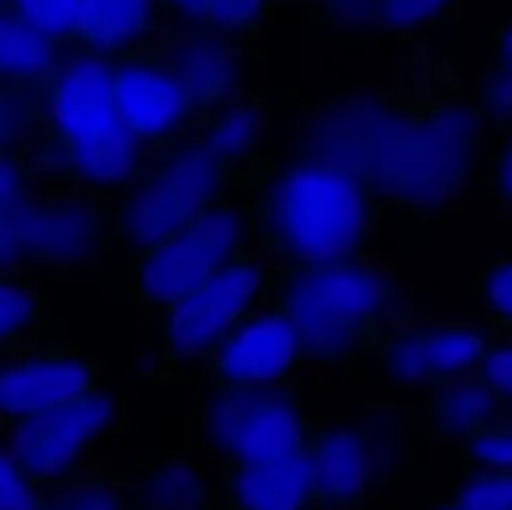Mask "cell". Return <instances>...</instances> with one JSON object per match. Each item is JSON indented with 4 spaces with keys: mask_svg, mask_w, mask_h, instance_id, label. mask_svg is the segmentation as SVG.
I'll return each mask as SVG.
<instances>
[{
    "mask_svg": "<svg viewBox=\"0 0 512 510\" xmlns=\"http://www.w3.org/2000/svg\"><path fill=\"white\" fill-rule=\"evenodd\" d=\"M490 133L458 65L425 38L403 43L395 83H338L300 98L290 123L295 158L350 170L420 225L463 210Z\"/></svg>",
    "mask_w": 512,
    "mask_h": 510,
    "instance_id": "6da1fadb",
    "label": "cell"
},
{
    "mask_svg": "<svg viewBox=\"0 0 512 510\" xmlns=\"http://www.w3.org/2000/svg\"><path fill=\"white\" fill-rule=\"evenodd\" d=\"M265 303L300 340L305 365L363 368L410 325V295L395 260L380 253L323 265H273Z\"/></svg>",
    "mask_w": 512,
    "mask_h": 510,
    "instance_id": "7a4b0ae2",
    "label": "cell"
},
{
    "mask_svg": "<svg viewBox=\"0 0 512 510\" xmlns=\"http://www.w3.org/2000/svg\"><path fill=\"white\" fill-rule=\"evenodd\" d=\"M390 218L365 180L320 160L295 158L248 195L250 243L283 268L375 253Z\"/></svg>",
    "mask_w": 512,
    "mask_h": 510,
    "instance_id": "3957f363",
    "label": "cell"
},
{
    "mask_svg": "<svg viewBox=\"0 0 512 510\" xmlns=\"http://www.w3.org/2000/svg\"><path fill=\"white\" fill-rule=\"evenodd\" d=\"M110 73V58L75 50L38 83L30 143L38 185L120 193L155 160L120 128Z\"/></svg>",
    "mask_w": 512,
    "mask_h": 510,
    "instance_id": "277c9868",
    "label": "cell"
},
{
    "mask_svg": "<svg viewBox=\"0 0 512 510\" xmlns=\"http://www.w3.org/2000/svg\"><path fill=\"white\" fill-rule=\"evenodd\" d=\"M253 190L193 130L120 190L113 210V245L130 258L193 223L210 205L248 198Z\"/></svg>",
    "mask_w": 512,
    "mask_h": 510,
    "instance_id": "5b68a950",
    "label": "cell"
},
{
    "mask_svg": "<svg viewBox=\"0 0 512 510\" xmlns=\"http://www.w3.org/2000/svg\"><path fill=\"white\" fill-rule=\"evenodd\" d=\"M250 248L248 198L220 200L185 228L130 255V298L145 323L158 328L170 310Z\"/></svg>",
    "mask_w": 512,
    "mask_h": 510,
    "instance_id": "8992f818",
    "label": "cell"
},
{
    "mask_svg": "<svg viewBox=\"0 0 512 510\" xmlns=\"http://www.w3.org/2000/svg\"><path fill=\"white\" fill-rule=\"evenodd\" d=\"M315 415L300 380L263 385H205L195 410V448L218 465L288 458L308 443Z\"/></svg>",
    "mask_w": 512,
    "mask_h": 510,
    "instance_id": "52a82bcc",
    "label": "cell"
},
{
    "mask_svg": "<svg viewBox=\"0 0 512 510\" xmlns=\"http://www.w3.org/2000/svg\"><path fill=\"white\" fill-rule=\"evenodd\" d=\"M270 273L273 263L250 248L170 310L158 325L160 343L148 378L153 383H173L185 370L200 368L225 335L263 308Z\"/></svg>",
    "mask_w": 512,
    "mask_h": 510,
    "instance_id": "ba28073f",
    "label": "cell"
},
{
    "mask_svg": "<svg viewBox=\"0 0 512 510\" xmlns=\"http://www.w3.org/2000/svg\"><path fill=\"white\" fill-rule=\"evenodd\" d=\"M118 193L88 188H43L10 213L25 273H75L90 268L113 245Z\"/></svg>",
    "mask_w": 512,
    "mask_h": 510,
    "instance_id": "9c48e42d",
    "label": "cell"
},
{
    "mask_svg": "<svg viewBox=\"0 0 512 510\" xmlns=\"http://www.w3.org/2000/svg\"><path fill=\"white\" fill-rule=\"evenodd\" d=\"M135 428L125 400L105 390L5 423L3 448L35 480L53 485L95 458L100 443Z\"/></svg>",
    "mask_w": 512,
    "mask_h": 510,
    "instance_id": "30bf717a",
    "label": "cell"
},
{
    "mask_svg": "<svg viewBox=\"0 0 512 510\" xmlns=\"http://www.w3.org/2000/svg\"><path fill=\"white\" fill-rule=\"evenodd\" d=\"M110 93L120 128L153 158L183 143L200 118L158 45L115 58Z\"/></svg>",
    "mask_w": 512,
    "mask_h": 510,
    "instance_id": "8fae6325",
    "label": "cell"
},
{
    "mask_svg": "<svg viewBox=\"0 0 512 510\" xmlns=\"http://www.w3.org/2000/svg\"><path fill=\"white\" fill-rule=\"evenodd\" d=\"M490 343L485 325H403L378 355V380L388 393L423 398L445 380L475 370Z\"/></svg>",
    "mask_w": 512,
    "mask_h": 510,
    "instance_id": "7c38bea8",
    "label": "cell"
},
{
    "mask_svg": "<svg viewBox=\"0 0 512 510\" xmlns=\"http://www.w3.org/2000/svg\"><path fill=\"white\" fill-rule=\"evenodd\" d=\"M98 355L68 343H38L0 363V420L60 408L103 390Z\"/></svg>",
    "mask_w": 512,
    "mask_h": 510,
    "instance_id": "4fadbf2b",
    "label": "cell"
},
{
    "mask_svg": "<svg viewBox=\"0 0 512 510\" xmlns=\"http://www.w3.org/2000/svg\"><path fill=\"white\" fill-rule=\"evenodd\" d=\"M303 365V350L293 325L265 303L210 350L200 363V373L210 388L263 385L295 378V370Z\"/></svg>",
    "mask_w": 512,
    "mask_h": 510,
    "instance_id": "5bb4252c",
    "label": "cell"
},
{
    "mask_svg": "<svg viewBox=\"0 0 512 510\" xmlns=\"http://www.w3.org/2000/svg\"><path fill=\"white\" fill-rule=\"evenodd\" d=\"M158 50L180 85L188 90L200 118L243 90L240 75L248 50L213 30L198 25L165 28Z\"/></svg>",
    "mask_w": 512,
    "mask_h": 510,
    "instance_id": "9a60e30c",
    "label": "cell"
},
{
    "mask_svg": "<svg viewBox=\"0 0 512 510\" xmlns=\"http://www.w3.org/2000/svg\"><path fill=\"white\" fill-rule=\"evenodd\" d=\"M313 510H363L370 495L373 455L350 420L318 418L308 435Z\"/></svg>",
    "mask_w": 512,
    "mask_h": 510,
    "instance_id": "2e32d148",
    "label": "cell"
},
{
    "mask_svg": "<svg viewBox=\"0 0 512 510\" xmlns=\"http://www.w3.org/2000/svg\"><path fill=\"white\" fill-rule=\"evenodd\" d=\"M273 103L263 90L243 88L225 105L195 123V135L255 190L275 173L268 143L273 133Z\"/></svg>",
    "mask_w": 512,
    "mask_h": 510,
    "instance_id": "e0dca14e",
    "label": "cell"
},
{
    "mask_svg": "<svg viewBox=\"0 0 512 510\" xmlns=\"http://www.w3.org/2000/svg\"><path fill=\"white\" fill-rule=\"evenodd\" d=\"M215 500L218 510H313L308 450L260 463L218 465Z\"/></svg>",
    "mask_w": 512,
    "mask_h": 510,
    "instance_id": "ac0fdd59",
    "label": "cell"
},
{
    "mask_svg": "<svg viewBox=\"0 0 512 510\" xmlns=\"http://www.w3.org/2000/svg\"><path fill=\"white\" fill-rule=\"evenodd\" d=\"M420 425L433 445H458L478 428L512 420L503 400L470 370L418 398Z\"/></svg>",
    "mask_w": 512,
    "mask_h": 510,
    "instance_id": "d6986e66",
    "label": "cell"
},
{
    "mask_svg": "<svg viewBox=\"0 0 512 510\" xmlns=\"http://www.w3.org/2000/svg\"><path fill=\"white\" fill-rule=\"evenodd\" d=\"M160 35L153 0H80L73 50L115 60L155 48Z\"/></svg>",
    "mask_w": 512,
    "mask_h": 510,
    "instance_id": "ffe728a7",
    "label": "cell"
},
{
    "mask_svg": "<svg viewBox=\"0 0 512 510\" xmlns=\"http://www.w3.org/2000/svg\"><path fill=\"white\" fill-rule=\"evenodd\" d=\"M133 473V510H218L215 478L193 450L140 458Z\"/></svg>",
    "mask_w": 512,
    "mask_h": 510,
    "instance_id": "44dd1931",
    "label": "cell"
},
{
    "mask_svg": "<svg viewBox=\"0 0 512 510\" xmlns=\"http://www.w3.org/2000/svg\"><path fill=\"white\" fill-rule=\"evenodd\" d=\"M50 315L48 290L33 273H0V363L43 343Z\"/></svg>",
    "mask_w": 512,
    "mask_h": 510,
    "instance_id": "7402d4cb",
    "label": "cell"
},
{
    "mask_svg": "<svg viewBox=\"0 0 512 510\" xmlns=\"http://www.w3.org/2000/svg\"><path fill=\"white\" fill-rule=\"evenodd\" d=\"M40 510H133V473L95 455L75 473L48 485Z\"/></svg>",
    "mask_w": 512,
    "mask_h": 510,
    "instance_id": "603a6c76",
    "label": "cell"
},
{
    "mask_svg": "<svg viewBox=\"0 0 512 510\" xmlns=\"http://www.w3.org/2000/svg\"><path fill=\"white\" fill-rule=\"evenodd\" d=\"M70 53L75 50L40 35L10 8H0V85H38Z\"/></svg>",
    "mask_w": 512,
    "mask_h": 510,
    "instance_id": "cb8c5ba5",
    "label": "cell"
},
{
    "mask_svg": "<svg viewBox=\"0 0 512 510\" xmlns=\"http://www.w3.org/2000/svg\"><path fill=\"white\" fill-rule=\"evenodd\" d=\"M475 98L483 105L493 133L512 130V13L490 33L488 63L480 73Z\"/></svg>",
    "mask_w": 512,
    "mask_h": 510,
    "instance_id": "d4e9b609",
    "label": "cell"
},
{
    "mask_svg": "<svg viewBox=\"0 0 512 510\" xmlns=\"http://www.w3.org/2000/svg\"><path fill=\"white\" fill-rule=\"evenodd\" d=\"M460 13L463 0H378V33L408 43L458 23Z\"/></svg>",
    "mask_w": 512,
    "mask_h": 510,
    "instance_id": "484cf974",
    "label": "cell"
},
{
    "mask_svg": "<svg viewBox=\"0 0 512 510\" xmlns=\"http://www.w3.org/2000/svg\"><path fill=\"white\" fill-rule=\"evenodd\" d=\"M275 13L278 10L268 0H205L193 25L253 50L263 40Z\"/></svg>",
    "mask_w": 512,
    "mask_h": 510,
    "instance_id": "4316f807",
    "label": "cell"
},
{
    "mask_svg": "<svg viewBox=\"0 0 512 510\" xmlns=\"http://www.w3.org/2000/svg\"><path fill=\"white\" fill-rule=\"evenodd\" d=\"M473 298L485 328L493 335L512 338V253L498 255L480 268Z\"/></svg>",
    "mask_w": 512,
    "mask_h": 510,
    "instance_id": "83f0119b",
    "label": "cell"
},
{
    "mask_svg": "<svg viewBox=\"0 0 512 510\" xmlns=\"http://www.w3.org/2000/svg\"><path fill=\"white\" fill-rule=\"evenodd\" d=\"M38 98V85H0V155L33 143Z\"/></svg>",
    "mask_w": 512,
    "mask_h": 510,
    "instance_id": "f1b7e54d",
    "label": "cell"
},
{
    "mask_svg": "<svg viewBox=\"0 0 512 510\" xmlns=\"http://www.w3.org/2000/svg\"><path fill=\"white\" fill-rule=\"evenodd\" d=\"M448 495L463 510H512V473L458 468Z\"/></svg>",
    "mask_w": 512,
    "mask_h": 510,
    "instance_id": "f546056e",
    "label": "cell"
},
{
    "mask_svg": "<svg viewBox=\"0 0 512 510\" xmlns=\"http://www.w3.org/2000/svg\"><path fill=\"white\" fill-rule=\"evenodd\" d=\"M10 10L40 35L73 50L80 0H10Z\"/></svg>",
    "mask_w": 512,
    "mask_h": 510,
    "instance_id": "4dcf8cb0",
    "label": "cell"
},
{
    "mask_svg": "<svg viewBox=\"0 0 512 510\" xmlns=\"http://www.w3.org/2000/svg\"><path fill=\"white\" fill-rule=\"evenodd\" d=\"M460 468L512 473V420L478 428L455 445Z\"/></svg>",
    "mask_w": 512,
    "mask_h": 510,
    "instance_id": "1f68e13d",
    "label": "cell"
},
{
    "mask_svg": "<svg viewBox=\"0 0 512 510\" xmlns=\"http://www.w3.org/2000/svg\"><path fill=\"white\" fill-rule=\"evenodd\" d=\"M303 13L333 33H378V0H308Z\"/></svg>",
    "mask_w": 512,
    "mask_h": 510,
    "instance_id": "d6a6232c",
    "label": "cell"
},
{
    "mask_svg": "<svg viewBox=\"0 0 512 510\" xmlns=\"http://www.w3.org/2000/svg\"><path fill=\"white\" fill-rule=\"evenodd\" d=\"M38 190L28 148L0 155V213L10 215L23 208Z\"/></svg>",
    "mask_w": 512,
    "mask_h": 510,
    "instance_id": "836d02e7",
    "label": "cell"
},
{
    "mask_svg": "<svg viewBox=\"0 0 512 510\" xmlns=\"http://www.w3.org/2000/svg\"><path fill=\"white\" fill-rule=\"evenodd\" d=\"M45 493L48 485L35 480L8 450L0 448V510H40Z\"/></svg>",
    "mask_w": 512,
    "mask_h": 510,
    "instance_id": "e575fe53",
    "label": "cell"
},
{
    "mask_svg": "<svg viewBox=\"0 0 512 510\" xmlns=\"http://www.w3.org/2000/svg\"><path fill=\"white\" fill-rule=\"evenodd\" d=\"M480 185L488 195L490 208L500 220L512 225V130L500 135V145L480 173Z\"/></svg>",
    "mask_w": 512,
    "mask_h": 510,
    "instance_id": "d590c367",
    "label": "cell"
},
{
    "mask_svg": "<svg viewBox=\"0 0 512 510\" xmlns=\"http://www.w3.org/2000/svg\"><path fill=\"white\" fill-rule=\"evenodd\" d=\"M512 413V338L490 333V343L473 370Z\"/></svg>",
    "mask_w": 512,
    "mask_h": 510,
    "instance_id": "8d00e7d4",
    "label": "cell"
},
{
    "mask_svg": "<svg viewBox=\"0 0 512 510\" xmlns=\"http://www.w3.org/2000/svg\"><path fill=\"white\" fill-rule=\"evenodd\" d=\"M203 3L205 0H153V8L165 30L175 25H193Z\"/></svg>",
    "mask_w": 512,
    "mask_h": 510,
    "instance_id": "74e56055",
    "label": "cell"
},
{
    "mask_svg": "<svg viewBox=\"0 0 512 510\" xmlns=\"http://www.w3.org/2000/svg\"><path fill=\"white\" fill-rule=\"evenodd\" d=\"M10 270H20V273H25L13 218L0 213V273H10Z\"/></svg>",
    "mask_w": 512,
    "mask_h": 510,
    "instance_id": "f35d334b",
    "label": "cell"
},
{
    "mask_svg": "<svg viewBox=\"0 0 512 510\" xmlns=\"http://www.w3.org/2000/svg\"><path fill=\"white\" fill-rule=\"evenodd\" d=\"M420 510H463V508H460L450 495H438V498H430Z\"/></svg>",
    "mask_w": 512,
    "mask_h": 510,
    "instance_id": "ab89813d",
    "label": "cell"
},
{
    "mask_svg": "<svg viewBox=\"0 0 512 510\" xmlns=\"http://www.w3.org/2000/svg\"><path fill=\"white\" fill-rule=\"evenodd\" d=\"M268 3L273 5L275 10H283V8H300V10H305L308 0H268Z\"/></svg>",
    "mask_w": 512,
    "mask_h": 510,
    "instance_id": "60d3db41",
    "label": "cell"
},
{
    "mask_svg": "<svg viewBox=\"0 0 512 510\" xmlns=\"http://www.w3.org/2000/svg\"><path fill=\"white\" fill-rule=\"evenodd\" d=\"M3 440H5V423L0 420V448H3Z\"/></svg>",
    "mask_w": 512,
    "mask_h": 510,
    "instance_id": "b9f144b4",
    "label": "cell"
},
{
    "mask_svg": "<svg viewBox=\"0 0 512 510\" xmlns=\"http://www.w3.org/2000/svg\"><path fill=\"white\" fill-rule=\"evenodd\" d=\"M0 8H10V0H0Z\"/></svg>",
    "mask_w": 512,
    "mask_h": 510,
    "instance_id": "7bdbcfd3",
    "label": "cell"
}]
</instances>
